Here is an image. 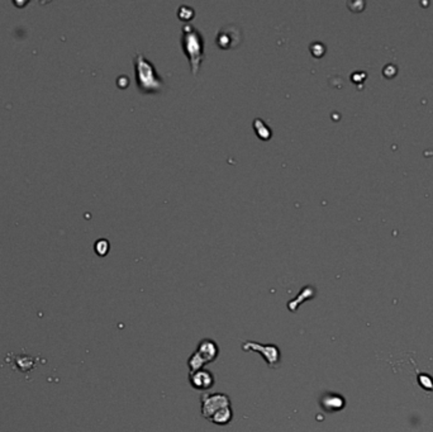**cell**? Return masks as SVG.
<instances>
[{"instance_id": "cell-1", "label": "cell", "mask_w": 433, "mask_h": 432, "mask_svg": "<svg viewBox=\"0 0 433 432\" xmlns=\"http://www.w3.org/2000/svg\"><path fill=\"white\" fill-rule=\"evenodd\" d=\"M134 75L138 88L142 93H157L163 89V82L157 74L153 65L141 53L134 56Z\"/></svg>"}, {"instance_id": "cell-2", "label": "cell", "mask_w": 433, "mask_h": 432, "mask_svg": "<svg viewBox=\"0 0 433 432\" xmlns=\"http://www.w3.org/2000/svg\"><path fill=\"white\" fill-rule=\"evenodd\" d=\"M181 46L184 53L189 58L193 74H196L204 58V40L195 27L187 24L182 27Z\"/></svg>"}, {"instance_id": "cell-3", "label": "cell", "mask_w": 433, "mask_h": 432, "mask_svg": "<svg viewBox=\"0 0 433 432\" xmlns=\"http://www.w3.org/2000/svg\"><path fill=\"white\" fill-rule=\"evenodd\" d=\"M218 356V346L212 340L205 339L199 344L198 350L195 351L189 359V368L190 371H196L203 368L205 364L214 361Z\"/></svg>"}, {"instance_id": "cell-4", "label": "cell", "mask_w": 433, "mask_h": 432, "mask_svg": "<svg viewBox=\"0 0 433 432\" xmlns=\"http://www.w3.org/2000/svg\"><path fill=\"white\" fill-rule=\"evenodd\" d=\"M230 398L225 394L204 393L201 396V413L207 420H211L214 413L225 407H230Z\"/></svg>"}, {"instance_id": "cell-5", "label": "cell", "mask_w": 433, "mask_h": 432, "mask_svg": "<svg viewBox=\"0 0 433 432\" xmlns=\"http://www.w3.org/2000/svg\"><path fill=\"white\" fill-rule=\"evenodd\" d=\"M241 31H238L235 26H227L220 29L217 34L216 42L222 48H231L241 42Z\"/></svg>"}, {"instance_id": "cell-6", "label": "cell", "mask_w": 433, "mask_h": 432, "mask_svg": "<svg viewBox=\"0 0 433 432\" xmlns=\"http://www.w3.org/2000/svg\"><path fill=\"white\" fill-rule=\"evenodd\" d=\"M190 384L193 388L199 390H208L214 385V378L211 371L199 369L196 371H190Z\"/></svg>"}, {"instance_id": "cell-7", "label": "cell", "mask_w": 433, "mask_h": 432, "mask_svg": "<svg viewBox=\"0 0 433 432\" xmlns=\"http://www.w3.org/2000/svg\"><path fill=\"white\" fill-rule=\"evenodd\" d=\"M244 351H259L265 356L266 361L270 364V366H275L279 361V349L276 346H260V345L249 342L243 345Z\"/></svg>"}, {"instance_id": "cell-8", "label": "cell", "mask_w": 433, "mask_h": 432, "mask_svg": "<svg viewBox=\"0 0 433 432\" xmlns=\"http://www.w3.org/2000/svg\"><path fill=\"white\" fill-rule=\"evenodd\" d=\"M233 417V413H232V409H231V407H225V408H222L219 409V411H217L214 413L213 416H212L211 421L213 423H217V425H227V423L231 422V420H232Z\"/></svg>"}, {"instance_id": "cell-9", "label": "cell", "mask_w": 433, "mask_h": 432, "mask_svg": "<svg viewBox=\"0 0 433 432\" xmlns=\"http://www.w3.org/2000/svg\"><path fill=\"white\" fill-rule=\"evenodd\" d=\"M15 364H17V368L20 371H28L34 366V360L31 356L20 355L15 358Z\"/></svg>"}, {"instance_id": "cell-10", "label": "cell", "mask_w": 433, "mask_h": 432, "mask_svg": "<svg viewBox=\"0 0 433 432\" xmlns=\"http://www.w3.org/2000/svg\"><path fill=\"white\" fill-rule=\"evenodd\" d=\"M108 250H109V242L107 241V240L101 239V240H98V241L95 242V251H96V253H98V255H100V256L107 255Z\"/></svg>"}]
</instances>
